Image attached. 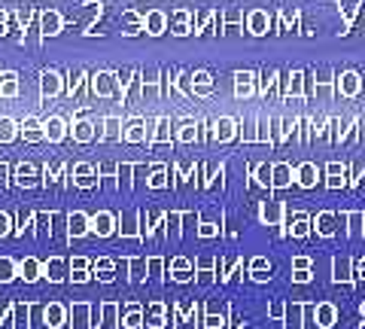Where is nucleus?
I'll use <instances>...</instances> for the list:
<instances>
[{"instance_id": "obj_1", "label": "nucleus", "mask_w": 365, "mask_h": 329, "mask_svg": "<svg viewBox=\"0 0 365 329\" xmlns=\"http://www.w3.org/2000/svg\"><path fill=\"white\" fill-rule=\"evenodd\" d=\"M344 226H347V217L344 211L341 213H332V211H319L317 217H311V235H319V238H332V235H344Z\"/></svg>"}, {"instance_id": "obj_2", "label": "nucleus", "mask_w": 365, "mask_h": 329, "mask_svg": "<svg viewBox=\"0 0 365 329\" xmlns=\"http://www.w3.org/2000/svg\"><path fill=\"white\" fill-rule=\"evenodd\" d=\"M362 92V76L356 71H341L335 74V98H356Z\"/></svg>"}, {"instance_id": "obj_3", "label": "nucleus", "mask_w": 365, "mask_h": 329, "mask_svg": "<svg viewBox=\"0 0 365 329\" xmlns=\"http://www.w3.org/2000/svg\"><path fill=\"white\" fill-rule=\"evenodd\" d=\"M295 186V165L292 162H274L271 165V189L280 192V189H289Z\"/></svg>"}, {"instance_id": "obj_4", "label": "nucleus", "mask_w": 365, "mask_h": 329, "mask_svg": "<svg viewBox=\"0 0 365 329\" xmlns=\"http://www.w3.org/2000/svg\"><path fill=\"white\" fill-rule=\"evenodd\" d=\"M259 217H262V223H265V226H283V223H287V204H283L280 198L262 201Z\"/></svg>"}, {"instance_id": "obj_5", "label": "nucleus", "mask_w": 365, "mask_h": 329, "mask_svg": "<svg viewBox=\"0 0 365 329\" xmlns=\"http://www.w3.org/2000/svg\"><path fill=\"white\" fill-rule=\"evenodd\" d=\"M323 174H326V189H344V186H350V168L344 162H326Z\"/></svg>"}, {"instance_id": "obj_6", "label": "nucleus", "mask_w": 365, "mask_h": 329, "mask_svg": "<svg viewBox=\"0 0 365 329\" xmlns=\"http://www.w3.org/2000/svg\"><path fill=\"white\" fill-rule=\"evenodd\" d=\"M319 168L314 165V162H302V165H295V186H302V189H307L311 192L314 186H317V180H319Z\"/></svg>"}, {"instance_id": "obj_7", "label": "nucleus", "mask_w": 365, "mask_h": 329, "mask_svg": "<svg viewBox=\"0 0 365 329\" xmlns=\"http://www.w3.org/2000/svg\"><path fill=\"white\" fill-rule=\"evenodd\" d=\"M314 320L319 329H332L338 320V308L335 302H314Z\"/></svg>"}, {"instance_id": "obj_8", "label": "nucleus", "mask_w": 365, "mask_h": 329, "mask_svg": "<svg viewBox=\"0 0 365 329\" xmlns=\"http://www.w3.org/2000/svg\"><path fill=\"white\" fill-rule=\"evenodd\" d=\"M332 280L335 283H344V287H350L353 283V259L350 256H335L332 259Z\"/></svg>"}, {"instance_id": "obj_9", "label": "nucleus", "mask_w": 365, "mask_h": 329, "mask_svg": "<svg viewBox=\"0 0 365 329\" xmlns=\"http://www.w3.org/2000/svg\"><path fill=\"white\" fill-rule=\"evenodd\" d=\"M235 95H237V98H250V95H256V74H253V71H241V74H235Z\"/></svg>"}, {"instance_id": "obj_10", "label": "nucleus", "mask_w": 365, "mask_h": 329, "mask_svg": "<svg viewBox=\"0 0 365 329\" xmlns=\"http://www.w3.org/2000/svg\"><path fill=\"white\" fill-rule=\"evenodd\" d=\"M247 25H250V34H253V37H265L268 28H271V16L265 9H253L247 19Z\"/></svg>"}, {"instance_id": "obj_11", "label": "nucleus", "mask_w": 365, "mask_h": 329, "mask_svg": "<svg viewBox=\"0 0 365 329\" xmlns=\"http://www.w3.org/2000/svg\"><path fill=\"white\" fill-rule=\"evenodd\" d=\"M277 76H280L277 67H265V71L256 76V92H259L262 98H268V95L274 92V86H277Z\"/></svg>"}, {"instance_id": "obj_12", "label": "nucleus", "mask_w": 365, "mask_h": 329, "mask_svg": "<svg viewBox=\"0 0 365 329\" xmlns=\"http://www.w3.org/2000/svg\"><path fill=\"white\" fill-rule=\"evenodd\" d=\"M347 226H344V235L347 238H362V226H365V213L362 211H344Z\"/></svg>"}, {"instance_id": "obj_13", "label": "nucleus", "mask_w": 365, "mask_h": 329, "mask_svg": "<svg viewBox=\"0 0 365 329\" xmlns=\"http://www.w3.org/2000/svg\"><path fill=\"white\" fill-rule=\"evenodd\" d=\"M299 21H302L299 9L287 6V9L280 13V21H274V19H271V25H274V28H280V31H299Z\"/></svg>"}, {"instance_id": "obj_14", "label": "nucleus", "mask_w": 365, "mask_h": 329, "mask_svg": "<svg viewBox=\"0 0 365 329\" xmlns=\"http://www.w3.org/2000/svg\"><path fill=\"white\" fill-rule=\"evenodd\" d=\"M299 128H302V116L280 119V141H283V143H292V141H299Z\"/></svg>"}, {"instance_id": "obj_15", "label": "nucleus", "mask_w": 365, "mask_h": 329, "mask_svg": "<svg viewBox=\"0 0 365 329\" xmlns=\"http://www.w3.org/2000/svg\"><path fill=\"white\" fill-rule=\"evenodd\" d=\"M302 308H304V302H287V311H283V323L302 326Z\"/></svg>"}, {"instance_id": "obj_16", "label": "nucleus", "mask_w": 365, "mask_h": 329, "mask_svg": "<svg viewBox=\"0 0 365 329\" xmlns=\"http://www.w3.org/2000/svg\"><path fill=\"white\" fill-rule=\"evenodd\" d=\"M235 119H220V122H216V138H220V141H232L235 138Z\"/></svg>"}, {"instance_id": "obj_17", "label": "nucleus", "mask_w": 365, "mask_h": 329, "mask_svg": "<svg viewBox=\"0 0 365 329\" xmlns=\"http://www.w3.org/2000/svg\"><path fill=\"white\" fill-rule=\"evenodd\" d=\"M253 177H256V183H259V186L271 189V165H268V162L256 165V168H253Z\"/></svg>"}, {"instance_id": "obj_18", "label": "nucleus", "mask_w": 365, "mask_h": 329, "mask_svg": "<svg viewBox=\"0 0 365 329\" xmlns=\"http://www.w3.org/2000/svg\"><path fill=\"white\" fill-rule=\"evenodd\" d=\"M314 83H317V86H332V83H335V74H332V67H317V74H314Z\"/></svg>"}, {"instance_id": "obj_19", "label": "nucleus", "mask_w": 365, "mask_h": 329, "mask_svg": "<svg viewBox=\"0 0 365 329\" xmlns=\"http://www.w3.org/2000/svg\"><path fill=\"white\" fill-rule=\"evenodd\" d=\"M241 138H244V143H253V141H256V116H247V119H244Z\"/></svg>"}, {"instance_id": "obj_20", "label": "nucleus", "mask_w": 365, "mask_h": 329, "mask_svg": "<svg viewBox=\"0 0 365 329\" xmlns=\"http://www.w3.org/2000/svg\"><path fill=\"white\" fill-rule=\"evenodd\" d=\"M359 13V4H341V16H344V25L353 28V19Z\"/></svg>"}, {"instance_id": "obj_21", "label": "nucleus", "mask_w": 365, "mask_h": 329, "mask_svg": "<svg viewBox=\"0 0 365 329\" xmlns=\"http://www.w3.org/2000/svg\"><path fill=\"white\" fill-rule=\"evenodd\" d=\"M283 311H287V302H283V299H271L268 317H274V320H283Z\"/></svg>"}, {"instance_id": "obj_22", "label": "nucleus", "mask_w": 365, "mask_h": 329, "mask_svg": "<svg viewBox=\"0 0 365 329\" xmlns=\"http://www.w3.org/2000/svg\"><path fill=\"white\" fill-rule=\"evenodd\" d=\"M253 271H271V263L265 256H253L250 259V275H253Z\"/></svg>"}, {"instance_id": "obj_23", "label": "nucleus", "mask_w": 365, "mask_h": 329, "mask_svg": "<svg viewBox=\"0 0 365 329\" xmlns=\"http://www.w3.org/2000/svg\"><path fill=\"white\" fill-rule=\"evenodd\" d=\"M280 119L277 116H271V146H280Z\"/></svg>"}, {"instance_id": "obj_24", "label": "nucleus", "mask_w": 365, "mask_h": 329, "mask_svg": "<svg viewBox=\"0 0 365 329\" xmlns=\"http://www.w3.org/2000/svg\"><path fill=\"white\" fill-rule=\"evenodd\" d=\"M314 263H311V256H304V253H299V256H292V271H302V268H311Z\"/></svg>"}, {"instance_id": "obj_25", "label": "nucleus", "mask_w": 365, "mask_h": 329, "mask_svg": "<svg viewBox=\"0 0 365 329\" xmlns=\"http://www.w3.org/2000/svg\"><path fill=\"white\" fill-rule=\"evenodd\" d=\"M302 326H314V302H304V308H302Z\"/></svg>"}, {"instance_id": "obj_26", "label": "nucleus", "mask_w": 365, "mask_h": 329, "mask_svg": "<svg viewBox=\"0 0 365 329\" xmlns=\"http://www.w3.org/2000/svg\"><path fill=\"white\" fill-rule=\"evenodd\" d=\"M314 275H311V268H302V271H292V283H311Z\"/></svg>"}, {"instance_id": "obj_27", "label": "nucleus", "mask_w": 365, "mask_h": 329, "mask_svg": "<svg viewBox=\"0 0 365 329\" xmlns=\"http://www.w3.org/2000/svg\"><path fill=\"white\" fill-rule=\"evenodd\" d=\"M350 183H353V189H356V192H362V189H365V168L350 177Z\"/></svg>"}, {"instance_id": "obj_28", "label": "nucleus", "mask_w": 365, "mask_h": 329, "mask_svg": "<svg viewBox=\"0 0 365 329\" xmlns=\"http://www.w3.org/2000/svg\"><path fill=\"white\" fill-rule=\"evenodd\" d=\"M174 271H177V280H186V278H189V275H186L189 263H186V259H180V263H174Z\"/></svg>"}, {"instance_id": "obj_29", "label": "nucleus", "mask_w": 365, "mask_h": 329, "mask_svg": "<svg viewBox=\"0 0 365 329\" xmlns=\"http://www.w3.org/2000/svg\"><path fill=\"white\" fill-rule=\"evenodd\" d=\"M204 323H207L210 329H220L225 323V314H207V320H204Z\"/></svg>"}, {"instance_id": "obj_30", "label": "nucleus", "mask_w": 365, "mask_h": 329, "mask_svg": "<svg viewBox=\"0 0 365 329\" xmlns=\"http://www.w3.org/2000/svg\"><path fill=\"white\" fill-rule=\"evenodd\" d=\"M353 280H365V256L356 263V268H353Z\"/></svg>"}, {"instance_id": "obj_31", "label": "nucleus", "mask_w": 365, "mask_h": 329, "mask_svg": "<svg viewBox=\"0 0 365 329\" xmlns=\"http://www.w3.org/2000/svg\"><path fill=\"white\" fill-rule=\"evenodd\" d=\"M216 232H220V226H213V223H204V226H201V235H204V238H210V235H216Z\"/></svg>"}, {"instance_id": "obj_32", "label": "nucleus", "mask_w": 365, "mask_h": 329, "mask_svg": "<svg viewBox=\"0 0 365 329\" xmlns=\"http://www.w3.org/2000/svg\"><path fill=\"white\" fill-rule=\"evenodd\" d=\"M98 232H110V217H98V226H95Z\"/></svg>"}, {"instance_id": "obj_33", "label": "nucleus", "mask_w": 365, "mask_h": 329, "mask_svg": "<svg viewBox=\"0 0 365 329\" xmlns=\"http://www.w3.org/2000/svg\"><path fill=\"white\" fill-rule=\"evenodd\" d=\"M253 280H259V283L271 280V271H253Z\"/></svg>"}, {"instance_id": "obj_34", "label": "nucleus", "mask_w": 365, "mask_h": 329, "mask_svg": "<svg viewBox=\"0 0 365 329\" xmlns=\"http://www.w3.org/2000/svg\"><path fill=\"white\" fill-rule=\"evenodd\" d=\"M150 28H153V34H158V28H162V16H153L150 19Z\"/></svg>"}, {"instance_id": "obj_35", "label": "nucleus", "mask_w": 365, "mask_h": 329, "mask_svg": "<svg viewBox=\"0 0 365 329\" xmlns=\"http://www.w3.org/2000/svg\"><path fill=\"white\" fill-rule=\"evenodd\" d=\"M195 83H198L201 88H207V83H210V76H207V74H198V76H195Z\"/></svg>"}, {"instance_id": "obj_36", "label": "nucleus", "mask_w": 365, "mask_h": 329, "mask_svg": "<svg viewBox=\"0 0 365 329\" xmlns=\"http://www.w3.org/2000/svg\"><path fill=\"white\" fill-rule=\"evenodd\" d=\"M83 223H86L83 217H73V232H83Z\"/></svg>"}, {"instance_id": "obj_37", "label": "nucleus", "mask_w": 365, "mask_h": 329, "mask_svg": "<svg viewBox=\"0 0 365 329\" xmlns=\"http://www.w3.org/2000/svg\"><path fill=\"white\" fill-rule=\"evenodd\" d=\"M359 317H362V320H365V302L359 305Z\"/></svg>"}, {"instance_id": "obj_38", "label": "nucleus", "mask_w": 365, "mask_h": 329, "mask_svg": "<svg viewBox=\"0 0 365 329\" xmlns=\"http://www.w3.org/2000/svg\"><path fill=\"white\" fill-rule=\"evenodd\" d=\"M362 238H365V226H362Z\"/></svg>"}, {"instance_id": "obj_39", "label": "nucleus", "mask_w": 365, "mask_h": 329, "mask_svg": "<svg viewBox=\"0 0 365 329\" xmlns=\"http://www.w3.org/2000/svg\"><path fill=\"white\" fill-rule=\"evenodd\" d=\"M362 16H365V9H362Z\"/></svg>"}]
</instances>
